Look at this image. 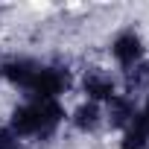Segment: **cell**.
I'll list each match as a JSON object with an SVG mask.
<instances>
[{
    "label": "cell",
    "mask_w": 149,
    "mask_h": 149,
    "mask_svg": "<svg viewBox=\"0 0 149 149\" xmlns=\"http://www.w3.org/2000/svg\"><path fill=\"white\" fill-rule=\"evenodd\" d=\"M82 91L91 97V102H100V100L108 102L117 94V79L108 70H102V67H91L85 73V79H82Z\"/></svg>",
    "instance_id": "obj_4"
},
{
    "label": "cell",
    "mask_w": 149,
    "mask_h": 149,
    "mask_svg": "<svg viewBox=\"0 0 149 149\" xmlns=\"http://www.w3.org/2000/svg\"><path fill=\"white\" fill-rule=\"evenodd\" d=\"M134 114H137L134 97H129V94H114V97L108 100L105 117H108V123H111L114 129H129V123L134 120Z\"/></svg>",
    "instance_id": "obj_7"
},
{
    "label": "cell",
    "mask_w": 149,
    "mask_h": 149,
    "mask_svg": "<svg viewBox=\"0 0 149 149\" xmlns=\"http://www.w3.org/2000/svg\"><path fill=\"white\" fill-rule=\"evenodd\" d=\"M0 149H26V146H24V140H21L15 132L0 129Z\"/></svg>",
    "instance_id": "obj_10"
},
{
    "label": "cell",
    "mask_w": 149,
    "mask_h": 149,
    "mask_svg": "<svg viewBox=\"0 0 149 149\" xmlns=\"http://www.w3.org/2000/svg\"><path fill=\"white\" fill-rule=\"evenodd\" d=\"M61 117L64 111L56 100H32L12 111L9 132H15L18 137H50L58 129Z\"/></svg>",
    "instance_id": "obj_1"
},
{
    "label": "cell",
    "mask_w": 149,
    "mask_h": 149,
    "mask_svg": "<svg viewBox=\"0 0 149 149\" xmlns=\"http://www.w3.org/2000/svg\"><path fill=\"white\" fill-rule=\"evenodd\" d=\"M38 67H41V64L32 61V58H26V56H12V58H6L3 64H0V76H6V79H9L15 88H21V91H29Z\"/></svg>",
    "instance_id": "obj_3"
},
{
    "label": "cell",
    "mask_w": 149,
    "mask_h": 149,
    "mask_svg": "<svg viewBox=\"0 0 149 149\" xmlns=\"http://www.w3.org/2000/svg\"><path fill=\"white\" fill-rule=\"evenodd\" d=\"M146 85H149V64H146V61H137L134 67L126 70V88H129V97H132L134 91H143Z\"/></svg>",
    "instance_id": "obj_9"
},
{
    "label": "cell",
    "mask_w": 149,
    "mask_h": 149,
    "mask_svg": "<svg viewBox=\"0 0 149 149\" xmlns=\"http://www.w3.org/2000/svg\"><path fill=\"white\" fill-rule=\"evenodd\" d=\"M146 143H149V97L137 108L134 120L129 123V129L123 134V149H143Z\"/></svg>",
    "instance_id": "obj_6"
},
{
    "label": "cell",
    "mask_w": 149,
    "mask_h": 149,
    "mask_svg": "<svg viewBox=\"0 0 149 149\" xmlns=\"http://www.w3.org/2000/svg\"><path fill=\"white\" fill-rule=\"evenodd\" d=\"M111 56H114L126 70L134 67V64L143 58V41H140V35H137L134 29L120 32V35L114 38V44H111Z\"/></svg>",
    "instance_id": "obj_5"
},
{
    "label": "cell",
    "mask_w": 149,
    "mask_h": 149,
    "mask_svg": "<svg viewBox=\"0 0 149 149\" xmlns=\"http://www.w3.org/2000/svg\"><path fill=\"white\" fill-rule=\"evenodd\" d=\"M67 88H70V73H67L64 67L50 64V67H38L35 79H32V85H29V94H32L35 100H56V97L64 94Z\"/></svg>",
    "instance_id": "obj_2"
},
{
    "label": "cell",
    "mask_w": 149,
    "mask_h": 149,
    "mask_svg": "<svg viewBox=\"0 0 149 149\" xmlns=\"http://www.w3.org/2000/svg\"><path fill=\"white\" fill-rule=\"evenodd\" d=\"M70 123L76 126L79 132H94V129L102 123V111H100V105H97V102H82L76 111H73Z\"/></svg>",
    "instance_id": "obj_8"
}]
</instances>
